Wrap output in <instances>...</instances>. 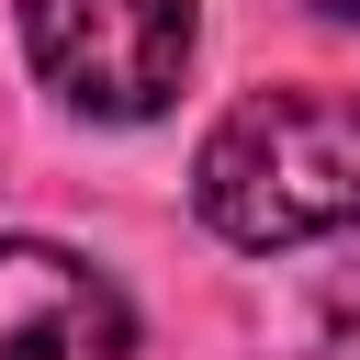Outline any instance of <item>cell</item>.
<instances>
[{"mask_svg": "<svg viewBox=\"0 0 360 360\" xmlns=\"http://www.w3.org/2000/svg\"><path fill=\"white\" fill-rule=\"evenodd\" d=\"M349 338H360V315H349Z\"/></svg>", "mask_w": 360, "mask_h": 360, "instance_id": "obj_5", "label": "cell"}, {"mask_svg": "<svg viewBox=\"0 0 360 360\" xmlns=\"http://www.w3.org/2000/svg\"><path fill=\"white\" fill-rule=\"evenodd\" d=\"M304 11H326V22H360V0H304Z\"/></svg>", "mask_w": 360, "mask_h": 360, "instance_id": "obj_4", "label": "cell"}, {"mask_svg": "<svg viewBox=\"0 0 360 360\" xmlns=\"http://www.w3.org/2000/svg\"><path fill=\"white\" fill-rule=\"evenodd\" d=\"M202 0H22L34 79L90 124H158L180 101Z\"/></svg>", "mask_w": 360, "mask_h": 360, "instance_id": "obj_2", "label": "cell"}, {"mask_svg": "<svg viewBox=\"0 0 360 360\" xmlns=\"http://www.w3.org/2000/svg\"><path fill=\"white\" fill-rule=\"evenodd\" d=\"M135 304L45 236H0V360H124Z\"/></svg>", "mask_w": 360, "mask_h": 360, "instance_id": "obj_3", "label": "cell"}, {"mask_svg": "<svg viewBox=\"0 0 360 360\" xmlns=\"http://www.w3.org/2000/svg\"><path fill=\"white\" fill-rule=\"evenodd\" d=\"M191 214L225 248H304L360 225V101L349 90H248L202 158H191Z\"/></svg>", "mask_w": 360, "mask_h": 360, "instance_id": "obj_1", "label": "cell"}]
</instances>
